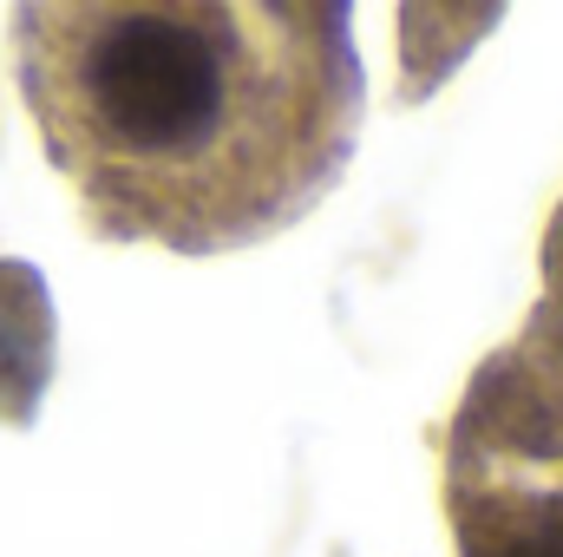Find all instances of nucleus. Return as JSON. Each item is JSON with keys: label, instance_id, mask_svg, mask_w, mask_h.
I'll use <instances>...</instances> for the list:
<instances>
[{"label": "nucleus", "instance_id": "nucleus-1", "mask_svg": "<svg viewBox=\"0 0 563 557\" xmlns=\"http://www.w3.org/2000/svg\"><path fill=\"white\" fill-rule=\"evenodd\" d=\"M13 59L86 223L184 256L301 223L367 112L347 7H26Z\"/></svg>", "mask_w": 563, "mask_h": 557}, {"label": "nucleus", "instance_id": "nucleus-2", "mask_svg": "<svg viewBox=\"0 0 563 557\" xmlns=\"http://www.w3.org/2000/svg\"><path fill=\"white\" fill-rule=\"evenodd\" d=\"M445 512L459 557H563V204L531 315L452 414Z\"/></svg>", "mask_w": 563, "mask_h": 557}, {"label": "nucleus", "instance_id": "nucleus-3", "mask_svg": "<svg viewBox=\"0 0 563 557\" xmlns=\"http://www.w3.org/2000/svg\"><path fill=\"white\" fill-rule=\"evenodd\" d=\"M53 368V315L40 276L0 256V419H26Z\"/></svg>", "mask_w": 563, "mask_h": 557}]
</instances>
